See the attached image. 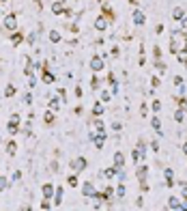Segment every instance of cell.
Wrapping results in <instances>:
<instances>
[{"instance_id":"6da1fadb","label":"cell","mask_w":187,"mask_h":211,"mask_svg":"<svg viewBox=\"0 0 187 211\" xmlns=\"http://www.w3.org/2000/svg\"><path fill=\"white\" fill-rule=\"evenodd\" d=\"M4 28H9L11 33H15V28H17V15L15 13H9L4 17Z\"/></svg>"},{"instance_id":"7a4b0ae2","label":"cell","mask_w":187,"mask_h":211,"mask_svg":"<svg viewBox=\"0 0 187 211\" xmlns=\"http://www.w3.org/2000/svg\"><path fill=\"white\" fill-rule=\"evenodd\" d=\"M17 127H19V114H11V121H9V125H6L9 134H15Z\"/></svg>"},{"instance_id":"3957f363","label":"cell","mask_w":187,"mask_h":211,"mask_svg":"<svg viewBox=\"0 0 187 211\" xmlns=\"http://www.w3.org/2000/svg\"><path fill=\"white\" fill-rule=\"evenodd\" d=\"M103 67H105L103 58H101V56H93V60H91V69H93V71H103Z\"/></svg>"},{"instance_id":"277c9868","label":"cell","mask_w":187,"mask_h":211,"mask_svg":"<svg viewBox=\"0 0 187 211\" xmlns=\"http://www.w3.org/2000/svg\"><path fill=\"white\" fill-rule=\"evenodd\" d=\"M54 192H56V187H54L52 183H45V185H43V198H45V200H49V198L54 196Z\"/></svg>"},{"instance_id":"5b68a950","label":"cell","mask_w":187,"mask_h":211,"mask_svg":"<svg viewBox=\"0 0 187 211\" xmlns=\"http://www.w3.org/2000/svg\"><path fill=\"white\" fill-rule=\"evenodd\" d=\"M82 192H84V196H95V194H97L95 187H93V183H88V181L82 185Z\"/></svg>"},{"instance_id":"8992f818","label":"cell","mask_w":187,"mask_h":211,"mask_svg":"<svg viewBox=\"0 0 187 211\" xmlns=\"http://www.w3.org/2000/svg\"><path fill=\"white\" fill-rule=\"evenodd\" d=\"M71 166H73L75 170H82V168H86V160H84V157H78V160L71 162Z\"/></svg>"},{"instance_id":"52a82bcc","label":"cell","mask_w":187,"mask_h":211,"mask_svg":"<svg viewBox=\"0 0 187 211\" xmlns=\"http://www.w3.org/2000/svg\"><path fill=\"white\" fill-rule=\"evenodd\" d=\"M52 13H67V7L62 2H54L52 4Z\"/></svg>"},{"instance_id":"ba28073f","label":"cell","mask_w":187,"mask_h":211,"mask_svg":"<svg viewBox=\"0 0 187 211\" xmlns=\"http://www.w3.org/2000/svg\"><path fill=\"white\" fill-rule=\"evenodd\" d=\"M123 162H125L123 153H121V151H116V153H114V168H121V166H123Z\"/></svg>"},{"instance_id":"9c48e42d","label":"cell","mask_w":187,"mask_h":211,"mask_svg":"<svg viewBox=\"0 0 187 211\" xmlns=\"http://www.w3.org/2000/svg\"><path fill=\"white\" fill-rule=\"evenodd\" d=\"M164 174H166V183H168V185H172V183H174V170H172V168H166V170H164Z\"/></svg>"},{"instance_id":"30bf717a","label":"cell","mask_w":187,"mask_h":211,"mask_svg":"<svg viewBox=\"0 0 187 211\" xmlns=\"http://www.w3.org/2000/svg\"><path fill=\"white\" fill-rule=\"evenodd\" d=\"M105 26H108L105 17H101V15H99V17H97V22H95V28H97V30H105Z\"/></svg>"},{"instance_id":"8fae6325","label":"cell","mask_w":187,"mask_h":211,"mask_svg":"<svg viewBox=\"0 0 187 211\" xmlns=\"http://www.w3.org/2000/svg\"><path fill=\"white\" fill-rule=\"evenodd\" d=\"M131 157H134V162L138 164L140 160H144V151H140V149H134V151H131Z\"/></svg>"},{"instance_id":"7c38bea8","label":"cell","mask_w":187,"mask_h":211,"mask_svg":"<svg viewBox=\"0 0 187 211\" xmlns=\"http://www.w3.org/2000/svg\"><path fill=\"white\" fill-rule=\"evenodd\" d=\"M134 22L138 24V26H142L146 20H144V15H142V11H134Z\"/></svg>"},{"instance_id":"4fadbf2b","label":"cell","mask_w":187,"mask_h":211,"mask_svg":"<svg viewBox=\"0 0 187 211\" xmlns=\"http://www.w3.org/2000/svg\"><path fill=\"white\" fill-rule=\"evenodd\" d=\"M43 82H45V84H52V82H54V73H49V69H47V63H45V73H43Z\"/></svg>"},{"instance_id":"5bb4252c","label":"cell","mask_w":187,"mask_h":211,"mask_svg":"<svg viewBox=\"0 0 187 211\" xmlns=\"http://www.w3.org/2000/svg\"><path fill=\"white\" fill-rule=\"evenodd\" d=\"M114 174H118V170L114 168V166H112V168H105V170H103V177H105V179H112Z\"/></svg>"},{"instance_id":"9a60e30c","label":"cell","mask_w":187,"mask_h":211,"mask_svg":"<svg viewBox=\"0 0 187 211\" xmlns=\"http://www.w3.org/2000/svg\"><path fill=\"white\" fill-rule=\"evenodd\" d=\"M62 192H65L62 187H56V192H54V198H56V205H60V203H62Z\"/></svg>"},{"instance_id":"2e32d148","label":"cell","mask_w":187,"mask_h":211,"mask_svg":"<svg viewBox=\"0 0 187 211\" xmlns=\"http://www.w3.org/2000/svg\"><path fill=\"white\" fill-rule=\"evenodd\" d=\"M49 41H52V43H58V41H60V33H56V30H49Z\"/></svg>"},{"instance_id":"e0dca14e","label":"cell","mask_w":187,"mask_h":211,"mask_svg":"<svg viewBox=\"0 0 187 211\" xmlns=\"http://www.w3.org/2000/svg\"><path fill=\"white\" fill-rule=\"evenodd\" d=\"M93 114H95V116L103 114V106H101V101H97V103H95V108H93Z\"/></svg>"},{"instance_id":"ac0fdd59","label":"cell","mask_w":187,"mask_h":211,"mask_svg":"<svg viewBox=\"0 0 187 211\" xmlns=\"http://www.w3.org/2000/svg\"><path fill=\"white\" fill-rule=\"evenodd\" d=\"M172 17H174V20H183V17H185L183 9H174V11H172Z\"/></svg>"},{"instance_id":"d6986e66","label":"cell","mask_w":187,"mask_h":211,"mask_svg":"<svg viewBox=\"0 0 187 211\" xmlns=\"http://www.w3.org/2000/svg\"><path fill=\"white\" fill-rule=\"evenodd\" d=\"M58 103H60V99H58V97H52V99H49V108H52V110H58V108H60Z\"/></svg>"},{"instance_id":"ffe728a7","label":"cell","mask_w":187,"mask_h":211,"mask_svg":"<svg viewBox=\"0 0 187 211\" xmlns=\"http://www.w3.org/2000/svg\"><path fill=\"white\" fill-rule=\"evenodd\" d=\"M15 151H17V144H15V140H11V142H9V147H6V153H9V155H13Z\"/></svg>"},{"instance_id":"44dd1931","label":"cell","mask_w":187,"mask_h":211,"mask_svg":"<svg viewBox=\"0 0 187 211\" xmlns=\"http://www.w3.org/2000/svg\"><path fill=\"white\" fill-rule=\"evenodd\" d=\"M138 179L144 183V179H146V166H140V168H138Z\"/></svg>"},{"instance_id":"7402d4cb","label":"cell","mask_w":187,"mask_h":211,"mask_svg":"<svg viewBox=\"0 0 187 211\" xmlns=\"http://www.w3.org/2000/svg\"><path fill=\"white\" fill-rule=\"evenodd\" d=\"M22 39H24V37H22V35H19V33H17V30H15V33H13V35H11V41L15 43V45H17V43H22Z\"/></svg>"},{"instance_id":"603a6c76","label":"cell","mask_w":187,"mask_h":211,"mask_svg":"<svg viewBox=\"0 0 187 211\" xmlns=\"http://www.w3.org/2000/svg\"><path fill=\"white\" fill-rule=\"evenodd\" d=\"M13 95H15V86L9 84V86H6V90H4V97H13Z\"/></svg>"},{"instance_id":"cb8c5ba5","label":"cell","mask_w":187,"mask_h":211,"mask_svg":"<svg viewBox=\"0 0 187 211\" xmlns=\"http://www.w3.org/2000/svg\"><path fill=\"white\" fill-rule=\"evenodd\" d=\"M168 205H170L172 209H176V207H179L181 203H179V198H174V196H170V200H168Z\"/></svg>"},{"instance_id":"d4e9b609","label":"cell","mask_w":187,"mask_h":211,"mask_svg":"<svg viewBox=\"0 0 187 211\" xmlns=\"http://www.w3.org/2000/svg\"><path fill=\"white\" fill-rule=\"evenodd\" d=\"M153 127H155V131H161V121L157 116H153Z\"/></svg>"},{"instance_id":"484cf974","label":"cell","mask_w":187,"mask_h":211,"mask_svg":"<svg viewBox=\"0 0 187 211\" xmlns=\"http://www.w3.org/2000/svg\"><path fill=\"white\" fill-rule=\"evenodd\" d=\"M67 183H69L71 187H75V185H78V177H75V174H71V177L67 179Z\"/></svg>"},{"instance_id":"4316f807","label":"cell","mask_w":187,"mask_h":211,"mask_svg":"<svg viewBox=\"0 0 187 211\" xmlns=\"http://www.w3.org/2000/svg\"><path fill=\"white\" fill-rule=\"evenodd\" d=\"M116 194H118V198H123V196H125V185H123V183L116 187Z\"/></svg>"},{"instance_id":"83f0119b","label":"cell","mask_w":187,"mask_h":211,"mask_svg":"<svg viewBox=\"0 0 187 211\" xmlns=\"http://www.w3.org/2000/svg\"><path fill=\"white\" fill-rule=\"evenodd\" d=\"M153 110H155V112H159V110H161V101H159V99H155V101H153Z\"/></svg>"},{"instance_id":"f1b7e54d","label":"cell","mask_w":187,"mask_h":211,"mask_svg":"<svg viewBox=\"0 0 187 211\" xmlns=\"http://www.w3.org/2000/svg\"><path fill=\"white\" fill-rule=\"evenodd\" d=\"M174 119H176L179 123H183V119H185V114H183V110H179V112L174 114Z\"/></svg>"},{"instance_id":"f546056e","label":"cell","mask_w":187,"mask_h":211,"mask_svg":"<svg viewBox=\"0 0 187 211\" xmlns=\"http://www.w3.org/2000/svg\"><path fill=\"white\" fill-rule=\"evenodd\" d=\"M112 194H114V190H112V187H105V190H103V198H110Z\"/></svg>"},{"instance_id":"4dcf8cb0","label":"cell","mask_w":187,"mask_h":211,"mask_svg":"<svg viewBox=\"0 0 187 211\" xmlns=\"http://www.w3.org/2000/svg\"><path fill=\"white\" fill-rule=\"evenodd\" d=\"M52 121H54V112L47 110V112H45V123H52Z\"/></svg>"},{"instance_id":"1f68e13d","label":"cell","mask_w":187,"mask_h":211,"mask_svg":"<svg viewBox=\"0 0 187 211\" xmlns=\"http://www.w3.org/2000/svg\"><path fill=\"white\" fill-rule=\"evenodd\" d=\"M101 99H103V101H108V99H110V93H108V90H103V93H101Z\"/></svg>"},{"instance_id":"d6a6232c","label":"cell","mask_w":187,"mask_h":211,"mask_svg":"<svg viewBox=\"0 0 187 211\" xmlns=\"http://www.w3.org/2000/svg\"><path fill=\"white\" fill-rule=\"evenodd\" d=\"M41 207H43V211H49V200L43 198V205H41Z\"/></svg>"},{"instance_id":"836d02e7","label":"cell","mask_w":187,"mask_h":211,"mask_svg":"<svg viewBox=\"0 0 187 211\" xmlns=\"http://www.w3.org/2000/svg\"><path fill=\"white\" fill-rule=\"evenodd\" d=\"M174 84H176V86H185V84H183V78H174Z\"/></svg>"},{"instance_id":"e575fe53","label":"cell","mask_w":187,"mask_h":211,"mask_svg":"<svg viewBox=\"0 0 187 211\" xmlns=\"http://www.w3.org/2000/svg\"><path fill=\"white\" fill-rule=\"evenodd\" d=\"M112 127H114V131H121V127H123V125H121V123H112Z\"/></svg>"},{"instance_id":"d590c367","label":"cell","mask_w":187,"mask_h":211,"mask_svg":"<svg viewBox=\"0 0 187 211\" xmlns=\"http://www.w3.org/2000/svg\"><path fill=\"white\" fill-rule=\"evenodd\" d=\"M183 153L187 155V142H183Z\"/></svg>"},{"instance_id":"8d00e7d4","label":"cell","mask_w":187,"mask_h":211,"mask_svg":"<svg viewBox=\"0 0 187 211\" xmlns=\"http://www.w3.org/2000/svg\"><path fill=\"white\" fill-rule=\"evenodd\" d=\"M0 2H6V0H0Z\"/></svg>"},{"instance_id":"74e56055","label":"cell","mask_w":187,"mask_h":211,"mask_svg":"<svg viewBox=\"0 0 187 211\" xmlns=\"http://www.w3.org/2000/svg\"><path fill=\"white\" fill-rule=\"evenodd\" d=\"M26 211H30V209H26Z\"/></svg>"},{"instance_id":"f35d334b","label":"cell","mask_w":187,"mask_h":211,"mask_svg":"<svg viewBox=\"0 0 187 211\" xmlns=\"http://www.w3.org/2000/svg\"><path fill=\"white\" fill-rule=\"evenodd\" d=\"M101 2H103V0H101Z\"/></svg>"},{"instance_id":"ab89813d","label":"cell","mask_w":187,"mask_h":211,"mask_svg":"<svg viewBox=\"0 0 187 211\" xmlns=\"http://www.w3.org/2000/svg\"><path fill=\"white\" fill-rule=\"evenodd\" d=\"M0 179H2V177H0Z\"/></svg>"}]
</instances>
